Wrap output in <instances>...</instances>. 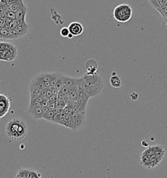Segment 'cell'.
<instances>
[{"instance_id": "cell-39", "label": "cell", "mask_w": 167, "mask_h": 178, "mask_svg": "<svg viewBox=\"0 0 167 178\" xmlns=\"http://www.w3.org/2000/svg\"><path fill=\"white\" fill-rule=\"evenodd\" d=\"M69 90V87L64 86L62 88V90H61L60 91H62V92L64 94H65V95H68Z\"/></svg>"}, {"instance_id": "cell-42", "label": "cell", "mask_w": 167, "mask_h": 178, "mask_svg": "<svg viewBox=\"0 0 167 178\" xmlns=\"http://www.w3.org/2000/svg\"><path fill=\"white\" fill-rule=\"evenodd\" d=\"M53 111H54V114H55V115L56 116V115H57V114H60V113H62L63 111V109H61V108H54V110H53Z\"/></svg>"}, {"instance_id": "cell-34", "label": "cell", "mask_w": 167, "mask_h": 178, "mask_svg": "<svg viewBox=\"0 0 167 178\" xmlns=\"http://www.w3.org/2000/svg\"><path fill=\"white\" fill-rule=\"evenodd\" d=\"M67 95L64 94L62 91H59V93L57 94V99H60V100H63L65 101V100L66 99V97Z\"/></svg>"}, {"instance_id": "cell-38", "label": "cell", "mask_w": 167, "mask_h": 178, "mask_svg": "<svg viewBox=\"0 0 167 178\" xmlns=\"http://www.w3.org/2000/svg\"><path fill=\"white\" fill-rule=\"evenodd\" d=\"M52 95V92L51 90V87L49 88H46V98L48 99Z\"/></svg>"}, {"instance_id": "cell-17", "label": "cell", "mask_w": 167, "mask_h": 178, "mask_svg": "<svg viewBox=\"0 0 167 178\" xmlns=\"http://www.w3.org/2000/svg\"><path fill=\"white\" fill-rule=\"evenodd\" d=\"M53 75V72H44V73H41L40 75H37L35 77L42 81L43 82H51L52 76Z\"/></svg>"}, {"instance_id": "cell-3", "label": "cell", "mask_w": 167, "mask_h": 178, "mask_svg": "<svg viewBox=\"0 0 167 178\" xmlns=\"http://www.w3.org/2000/svg\"><path fill=\"white\" fill-rule=\"evenodd\" d=\"M132 9L128 4H120L115 7L113 11L114 19L119 22L125 23L128 22L132 17Z\"/></svg>"}, {"instance_id": "cell-1", "label": "cell", "mask_w": 167, "mask_h": 178, "mask_svg": "<svg viewBox=\"0 0 167 178\" xmlns=\"http://www.w3.org/2000/svg\"><path fill=\"white\" fill-rule=\"evenodd\" d=\"M5 133L9 139L21 141L26 138L27 135V125L22 119L14 118L7 123Z\"/></svg>"}, {"instance_id": "cell-44", "label": "cell", "mask_w": 167, "mask_h": 178, "mask_svg": "<svg viewBox=\"0 0 167 178\" xmlns=\"http://www.w3.org/2000/svg\"><path fill=\"white\" fill-rule=\"evenodd\" d=\"M141 145H143V146L144 147V148H148L149 146V143L147 142V140H143V142H142Z\"/></svg>"}, {"instance_id": "cell-15", "label": "cell", "mask_w": 167, "mask_h": 178, "mask_svg": "<svg viewBox=\"0 0 167 178\" xmlns=\"http://www.w3.org/2000/svg\"><path fill=\"white\" fill-rule=\"evenodd\" d=\"M110 84L112 87L115 89H119L122 85L121 80L118 75L111 76L110 78Z\"/></svg>"}, {"instance_id": "cell-16", "label": "cell", "mask_w": 167, "mask_h": 178, "mask_svg": "<svg viewBox=\"0 0 167 178\" xmlns=\"http://www.w3.org/2000/svg\"><path fill=\"white\" fill-rule=\"evenodd\" d=\"M29 87H36V88L40 89V90H43V89L45 88V82H42V81L38 80L35 76L31 80Z\"/></svg>"}, {"instance_id": "cell-12", "label": "cell", "mask_w": 167, "mask_h": 178, "mask_svg": "<svg viewBox=\"0 0 167 178\" xmlns=\"http://www.w3.org/2000/svg\"><path fill=\"white\" fill-rule=\"evenodd\" d=\"M89 97L83 92L81 88H80L78 86V99H77V102L80 104L82 106L86 108L87 104L88 102Z\"/></svg>"}, {"instance_id": "cell-13", "label": "cell", "mask_w": 167, "mask_h": 178, "mask_svg": "<svg viewBox=\"0 0 167 178\" xmlns=\"http://www.w3.org/2000/svg\"><path fill=\"white\" fill-rule=\"evenodd\" d=\"M63 80L64 86H67L69 87L78 86L79 78H72L68 76L63 75Z\"/></svg>"}, {"instance_id": "cell-40", "label": "cell", "mask_w": 167, "mask_h": 178, "mask_svg": "<svg viewBox=\"0 0 167 178\" xmlns=\"http://www.w3.org/2000/svg\"><path fill=\"white\" fill-rule=\"evenodd\" d=\"M40 96L42 97H43L45 99H47V98H46V88H45V89H43V90H41Z\"/></svg>"}, {"instance_id": "cell-37", "label": "cell", "mask_w": 167, "mask_h": 178, "mask_svg": "<svg viewBox=\"0 0 167 178\" xmlns=\"http://www.w3.org/2000/svg\"><path fill=\"white\" fill-rule=\"evenodd\" d=\"M48 108L51 110H53L54 108H56V102H48Z\"/></svg>"}, {"instance_id": "cell-33", "label": "cell", "mask_w": 167, "mask_h": 178, "mask_svg": "<svg viewBox=\"0 0 167 178\" xmlns=\"http://www.w3.org/2000/svg\"><path fill=\"white\" fill-rule=\"evenodd\" d=\"M73 105H66L63 108V112L66 114H71L73 111Z\"/></svg>"}, {"instance_id": "cell-46", "label": "cell", "mask_w": 167, "mask_h": 178, "mask_svg": "<svg viewBox=\"0 0 167 178\" xmlns=\"http://www.w3.org/2000/svg\"><path fill=\"white\" fill-rule=\"evenodd\" d=\"M2 29V28H1V27H0V29Z\"/></svg>"}, {"instance_id": "cell-29", "label": "cell", "mask_w": 167, "mask_h": 178, "mask_svg": "<svg viewBox=\"0 0 167 178\" xmlns=\"http://www.w3.org/2000/svg\"><path fill=\"white\" fill-rule=\"evenodd\" d=\"M41 107V104L38 102L36 99H31L29 104V108H35Z\"/></svg>"}, {"instance_id": "cell-20", "label": "cell", "mask_w": 167, "mask_h": 178, "mask_svg": "<svg viewBox=\"0 0 167 178\" xmlns=\"http://www.w3.org/2000/svg\"><path fill=\"white\" fill-rule=\"evenodd\" d=\"M29 92L30 94V100L35 99L38 97L40 96L41 90H40V89L33 87H29Z\"/></svg>"}, {"instance_id": "cell-9", "label": "cell", "mask_w": 167, "mask_h": 178, "mask_svg": "<svg viewBox=\"0 0 167 178\" xmlns=\"http://www.w3.org/2000/svg\"><path fill=\"white\" fill-rule=\"evenodd\" d=\"M85 67L86 69V74L94 75L97 73L99 65L96 60L94 59H89L86 62Z\"/></svg>"}, {"instance_id": "cell-18", "label": "cell", "mask_w": 167, "mask_h": 178, "mask_svg": "<svg viewBox=\"0 0 167 178\" xmlns=\"http://www.w3.org/2000/svg\"><path fill=\"white\" fill-rule=\"evenodd\" d=\"M66 115L67 114L63 111L62 113H60V114H57L55 116L53 123H56V124H60V125L64 126Z\"/></svg>"}, {"instance_id": "cell-32", "label": "cell", "mask_w": 167, "mask_h": 178, "mask_svg": "<svg viewBox=\"0 0 167 178\" xmlns=\"http://www.w3.org/2000/svg\"><path fill=\"white\" fill-rule=\"evenodd\" d=\"M63 75L60 78V80L57 81V82L56 84V85L55 86V88H56L57 90H62V88L64 86V84H63Z\"/></svg>"}, {"instance_id": "cell-23", "label": "cell", "mask_w": 167, "mask_h": 178, "mask_svg": "<svg viewBox=\"0 0 167 178\" xmlns=\"http://www.w3.org/2000/svg\"><path fill=\"white\" fill-rule=\"evenodd\" d=\"M73 111L75 112L78 113V114H83V113H84V114H86V108L82 106V105H80V104L77 102L76 104L74 105Z\"/></svg>"}, {"instance_id": "cell-21", "label": "cell", "mask_w": 167, "mask_h": 178, "mask_svg": "<svg viewBox=\"0 0 167 178\" xmlns=\"http://www.w3.org/2000/svg\"><path fill=\"white\" fill-rule=\"evenodd\" d=\"M64 126L69 128L72 129V130H73V128H74V120H73V118L71 117V114H67L66 115Z\"/></svg>"}, {"instance_id": "cell-10", "label": "cell", "mask_w": 167, "mask_h": 178, "mask_svg": "<svg viewBox=\"0 0 167 178\" xmlns=\"http://www.w3.org/2000/svg\"><path fill=\"white\" fill-rule=\"evenodd\" d=\"M74 120V128L73 131H77L81 128L86 122V114H79L78 116L73 119Z\"/></svg>"}, {"instance_id": "cell-14", "label": "cell", "mask_w": 167, "mask_h": 178, "mask_svg": "<svg viewBox=\"0 0 167 178\" xmlns=\"http://www.w3.org/2000/svg\"><path fill=\"white\" fill-rule=\"evenodd\" d=\"M0 38L3 39L14 40L13 32L8 28H2L0 29Z\"/></svg>"}, {"instance_id": "cell-36", "label": "cell", "mask_w": 167, "mask_h": 178, "mask_svg": "<svg viewBox=\"0 0 167 178\" xmlns=\"http://www.w3.org/2000/svg\"><path fill=\"white\" fill-rule=\"evenodd\" d=\"M130 97L132 101H135L138 100V94L137 93L133 92L130 95Z\"/></svg>"}, {"instance_id": "cell-19", "label": "cell", "mask_w": 167, "mask_h": 178, "mask_svg": "<svg viewBox=\"0 0 167 178\" xmlns=\"http://www.w3.org/2000/svg\"><path fill=\"white\" fill-rule=\"evenodd\" d=\"M69 96L73 101H77L78 99V86L70 87L68 93Z\"/></svg>"}, {"instance_id": "cell-4", "label": "cell", "mask_w": 167, "mask_h": 178, "mask_svg": "<svg viewBox=\"0 0 167 178\" xmlns=\"http://www.w3.org/2000/svg\"><path fill=\"white\" fill-rule=\"evenodd\" d=\"M11 101V97H8L5 94H0V119L9 113Z\"/></svg>"}, {"instance_id": "cell-41", "label": "cell", "mask_w": 167, "mask_h": 178, "mask_svg": "<svg viewBox=\"0 0 167 178\" xmlns=\"http://www.w3.org/2000/svg\"><path fill=\"white\" fill-rule=\"evenodd\" d=\"M57 100V95H52L51 97L48 99V102H56Z\"/></svg>"}, {"instance_id": "cell-5", "label": "cell", "mask_w": 167, "mask_h": 178, "mask_svg": "<svg viewBox=\"0 0 167 178\" xmlns=\"http://www.w3.org/2000/svg\"><path fill=\"white\" fill-rule=\"evenodd\" d=\"M17 54L16 48L14 45H12L11 47L2 52L1 55H0V60L5 61H13L15 60Z\"/></svg>"}, {"instance_id": "cell-11", "label": "cell", "mask_w": 167, "mask_h": 178, "mask_svg": "<svg viewBox=\"0 0 167 178\" xmlns=\"http://www.w3.org/2000/svg\"><path fill=\"white\" fill-rule=\"evenodd\" d=\"M28 113L32 116V118L35 120L44 119L43 109H42L41 107L28 108Z\"/></svg>"}, {"instance_id": "cell-26", "label": "cell", "mask_w": 167, "mask_h": 178, "mask_svg": "<svg viewBox=\"0 0 167 178\" xmlns=\"http://www.w3.org/2000/svg\"><path fill=\"white\" fill-rule=\"evenodd\" d=\"M55 116H56V115L54 114V111L53 110H49L47 113H46V114L44 115V119L53 123Z\"/></svg>"}, {"instance_id": "cell-2", "label": "cell", "mask_w": 167, "mask_h": 178, "mask_svg": "<svg viewBox=\"0 0 167 178\" xmlns=\"http://www.w3.org/2000/svg\"><path fill=\"white\" fill-rule=\"evenodd\" d=\"M88 86L92 90L95 97H97L102 93L105 84L102 77L97 72L94 75H86L83 76Z\"/></svg>"}, {"instance_id": "cell-27", "label": "cell", "mask_w": 167, "mask_h": 178, "mask_svg": "<svg viewBox=\"0 0 167 178\" xmlns=\"http://www.w3.org/2000/svg\"><path fill=\"white\" fill-rule=\"evenodd\" d=\"M41 174L38 173L37 171L33 170L32 169H30L27 178H39L41 177Z\"/></svg>"}, {"instance_id": "cell-43", "label": "cell", "mask_w": 167, "mask_h": 178, "mask_svg": "<svg viewBox=\"0 0 167 178\" xmlns=\"http://www.w3.org/2000/svg\"><path fill=\"white\" fill-rule=\"evenodd\" d=\"M51 90H52V95H57L58 93H59V90H57L56 88H55L54 87H51Z\"/></svg>"}, {"instance_id": "cell-31", "label": "cell", "mask_w": 167, "mask_h": 178, "mask_svg": "<svg viewBox=\"0 0 167 178\" xmlns=\"http://www.w3.org/2000/svg\"><path fill=\"white\" fill-rule=\"evenodd\" d=\"M55 102H56V106L57 108L63 109L65 107V106H66L65 102L64 101H63V100L57 99Z\"/></svg>"}, {"instance_id": "cell-6", "label": "cell", "mask_w": 167, "mask_h": 178, "mask_svg": "<svg viewBox=\"0 0 167 178\" xmlns=\"http://www.w3.org/2000/svg\"><path fill=\"white\" fill-rule=\"evenodd\" d=\"M30 25L28 24L26 22L23 24H19V25L14 28V29L11 30L14 39H18L23 37L25 35H26L29 30Z\"/></svg>"}, {"instance_id": "cell-28", "label": "cell", "mask_w": 167, "mask_h": 178, "mask_svg": "<svg viewBox=\"0 0 167 178\" xmlns=\"http://www.w3.org/2000/svg\"><path fill=\"white\" fill-rule=\"evenodd\" d=\"M19 24L20 23L17 20H16V19L15 20H11L9 22V24H8L7 28H9V29H11V30H13V29H14V28H16V27H17L19 25Z\"/></svg>"}, {"instance_id": "cell-45", "label": "cell", "mask_w": 167, "mask_h": 178, "mask_svg": "<svg viewBox=\"0 0 167 178\" xmlns=\"http://www.w3.org/2000/svg\"><path fill=\"white\" fill-rule=\"evenodd\" d=\"M73 37H74V35L72 34H69V35H68V37H67V38H69V39H73Z\"/></svg>"}, {"instance_id": "cell-24", "label": "cell", "mask_w": 167, "mask_h": 178, "mask_svg": "<svg viewBox=\"0 0 167 178\" xmlns=\"http://www.w3.org/2000/svg\"><path fill=\"white\" fill-rule=\"evenodd\" d=\"M24 3L23 0H13V2L11 5V6L9 7V9L14 11L16 12L17 11L19 8L22 5V4Z\"/></svg>"}, {"instance_id": "cell-7", "label": "cell", "mask_w": 167, "mask_h": 178, "mask_svg": "<svg viewBox=\"0 0 167 178\" xmlns=\"http://www.w3.org/2000/svg\"><path fill=\"white\" fill-rule=\"evenodd\" d=\"M16 13V20L20 24L26 23V17L28 13V8L23 3L22 5L15 12Z\"/></svg>"}, {"instance_id": "cell-8", "label": "cell", "mask_w": 167, "mask_h": 178, "mask_svg": "<svg viewBox=\"0 0 167 178\" xmlns=\"http://www.w3.org/2000/svg\"><path fill=\"white\" fill-rule=\"evenodd\" d=\"M68 28L69 29L70 33L72 34L74 36H79L84 31V27L82 24L78 22H71Z\"/></svg>"}, {"instance_id": "cell-35", "label": "cell", "mask_w": 167, "mask_h": 178, "mask_svg": "<svg viewBox=\"0 0 167 178\" xmlns=\"http://www.w3.org/2000/svg\"><path fill=\"white\" fill-rule=\"evenodd\" d=\"M8 8H9V7H7L4 4H3L2 3L0 2V13L5 14V13L6 11V10L8 9Z\"/></svg>"}, {"instance_id": "cell-22", "label": "cell", "mask_w": 167, "mask_h": 178, "mask_svg": "<svg viewBox=\"0 0 167 178\" xmlns=\"http://www.w3.org/2000/svg\"><path fill=\"white\" fill-rule=\"evenodd\" d=\"M62 74L60 73V72H53V75H52V78H51V82H50V83H51V87H55V86L56 85L57 82V81L60 80V78L62 76Z\"/></svg>"}, {"instance_id": "cell-30", "label": "cell", "mask_w": 167, "mask_h": 178, "mask_svg": "<svg viewBox=\"0 0 167 178\" xmlns=\"http://www.w3.org/2000/svg\"><path fill=\"white\" fill-rule=\"evenodd\" d=\"M70 34V31L68 28H62L60 30V35L63 37H67L69 34Z\"/></svg>"}, {"instance_id": "cell-25", "label": "cell", "mask_w": 167, "mask_h": 178, "mask_svg": "<svg viewBox=\"0 0 167 178\" xmlns=\"http://www.w3.org/2000/svg\"><path fill=\"white\" fill-rule=\"evenodd\" d=\"M29 170L30 169H26V168L20 169L15 177H20V178H27L29 172Z\"/></svg>"}]
</instances>
